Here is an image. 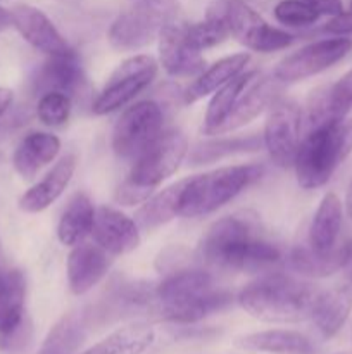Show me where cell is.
<instances>
[{"label":"cell","mask_w":352,"mask_h":354,"mask_svg":"<svg viewBox=\"0 0 352 354\" xmlns=\"http://www.w3.org/2000/svg\"><path fill=\"white\" fill-rule=\"evenodd\" d=\"M275 17L286 26L302 28L316 23L320 14L306 0H282L276 3Z\"/></svg>","instance_id":"35"},{"label":"cell","mask_w":352,"mask_h":354,"mask_svg":"<svg viewBox=\"0 0 352 354\" xmlns=\"http://www.w3.org/2000/svg\"><path fill=\"white\" fill-rule=\"evenodd\" d=\"M95 209L86 194H76L69 201L57 227V237L64 245H78L92 234Z\"/></svg>","instance_id":"28"},{"label":"cell","mask_w":352,"mask_h":354,"mask_svg":"<svg viewBox=\"0 0 352 354\" xmlns=\"http://www.w3.org/2000/svg\"><path fill=\"white\" fill-rule=\"evenodd\" d=\"M262 144H264V142H262V138L257 137V135L206 142V144H199L193 149L192 154H190V161H192V165H206V162H213L216 161V159L224 158V156L257 151Z\"/></svg>","instance_id":"32"},{"label":"cell","mask_w":352,"mask_h":354,"mask_svg":"<svg viewBox=\"0 0 352 354\" xmlns=\"http://www.w3.org/2000/svg\"><path fill=\"white\" fill-rule=\"evenodd\" d=\"M302 131V111L295 102H278L271 107L264 124V142L273 162L282 168L293 166Z\"/></svg>","instance_id":"12"},{"label":"cell","mask_w":352,"mask_h":354,"mask_svg":"<svg viewBox=\"0 0 352 354\" xmlns=\"http://www.w3.org/2000/svg\"><path fill=\"white\" fill-rule=\"evenodd\" d=\"M342 232V203L333 192L326 194L314 213L307 244L316 252L326 254L338 248Z\"/></svg>","instance_id":"22"},{"label":"cell","mask_w":352,"mask_h":354,"mask_svg":"<svg viewBox=\"0 0 352 354\" xmlns=\"http://www.w3.org/2000/svg\"><path fill=\"white\" fill-rule=\"evenodd\" d=\"M247 351L269 354H314V344L309 337L293 330H264L248 334L238 341Z\"/></svg>","instance_id":"25"},{"label":"cell","mask_w":352,"mask_h":354,"mask_svg":"<svg viewBox=\"0 0 352 354\" xmlns=\"http://www.w3.org/2000/svg\"><path fill=\"white\" fill-rule=\"evenodd\" d=\"M345 242L338 245L335 251L321 254L316 252L309 244H300L292 249L289 256L290 268L297 272L299 275L313 277V279H323L330 277L333 273L340 272L342 263H344Z\"/></svg>","instance_id":"29"},{"label":"cell","mask_w":352,"mask_h":354,"mask_svg":"<svg viewBox=\"0 0 352 354\" xmlns=\"http://www.w3.org/2000/svg\"><path fill=\"white\" fill-rule=\"evenodd\" d=\"M320 290L311 283L282 273H269L245 286L238 294L240 306L261 322L297 324L311 318Z\"/></svg>","instance_id":"3"},{"label":"cell","mask_w":352,"mask_h":354,"mask_svg":"<svg viewBox=\"0 0 352 354\" xmlns=\"http://www.w3.org/2000/svg\"><path fill=\"white\" fill-rule=\"evenodd\" d=\"M345 206H347V214L352 221V182L347 189V199H345Z\"/></svg>","instance_id":"41"},{"label":"cell","mask_w":352,"mask_h":354,"mask_svg":"<svg viewBox=\"0 0 352 354\" xmlns=\"http://www.w3.org/2000/svg\"><path fill=\"white\" fill-rule=\"evenodd\" d=\"M155 332L147 324H131L117 328L83 354H144L154 344Z\"/></svg>","instance_id":"27"},{"label":"cell","mask_w":352,"mask_h":354,"mask_svg":"<svg viewBox=\"0 0 352 354\" xmlns=\"http://www.w3.org/2000/svg\"><path fill=\"white\" fill-rule=\"evenodd\" d=\"M10 24H12V16H10L9 10L3 9V7H0V31L7 30Z\"/></svg>","instance_id":"40"},{"label":"cell","mask_w":352,"mask_h":354,"mask_svg":"<svg viewBox=\"0 0 352 354\" xmlns=\"http://www.w3.org/2000/svg\"><path fill=\"white\" fill-rule=\"evenodd\" d=\"M276 82H278L276 78H261L259 75H255L248 82V85L245 86L244 92L238 95L237 102L231 107L228 118L217 127L214 135L238 130L244 124L251 123L255 116H259L273 102V99H275V93L278 90Z\"/></svg>","instance_id":"16"},{"label":"cell","mask_w":352,"mask_h":354,"mask_svg":"<svg viewBox=\"0 0 352 354\" xmlns=\"http://www.w3.org/2000/svg\"><path fill=\"white\" fill-rule=\"evenodd\" d=\"M199 256L209 268L245 273L264 272L282 259L280 249L240 216H228L211 225L199 244Z\"/></svg>","instance_id":"1"},{"label":"cell","mask_w":352,"mask_h":354,"mask_svg":"<svg viewBox=\"0 0 352 354\" xmlns=\"http://www.w3.org/2000/svg\"><path fill=\"white\" fill-rule=\"evenodd\" d=\"M186 178L173 183L168 189L161 190L155 196L148 197L144 206L137 211L135 223L140 230H154L161 225L169 223L173 218L179 216V207H182L183 192H185Z\"/></svg>","instance_id":"24"},{"label":"cell","mask_w":352,"mask_h":354,"mask_svg":"<svg viewBox=\"0 0 352 354\" xmlns=\"http://www.w3.org/2000/svg\"><path fill=\"white\" fill-rule=\"evenodd\" d=\"M186 151L188 142L182 131L169 130L161 133V137L133 162L130 175L116 192L117 203L124 206L145 203L152 192L178 169Z\"/></svg>","instance_id":"5"},{"label":"cell","mask_w":352,"mask_h":354,"mask_svg":"<svg viewBox=\"0 0 352 354\" xmlns=\"http://www.w3.org/2000/svg\"><path fill=\"white\" fill-rule=\"evenodd\" d=\"M10 16H12V26L37 50L48 55L64 54L69 50L68 44L54 23L37 7L16 6L10 10Z\"/></svg>","instance_id":"15"},{"label":"cell","mask_w":352,"mask_h":354,"mask_svg":"<svg viewBox=\"0 0 352 354\" xmlns=\"http://www.w3.org/2000/svg\"><path fill=\"white\" fill-rule=\"evenodd\" d=\"M10 104H12V92H10L9 88L0 86V118L6 114V111L9 109Z\"/></svg>","instance_id":"39"},{"label":"cell","mask_w":352,"mask_h":354,"mask_svg":"<svg viewBox=\"0 0 352 354\" xmlns=\"http://www.w3.org/2000/svg\"><path fill=\"white\" fill-rule=\"evenodd\" d=\"M320 16H340L344 14V3L342 0H306Z\"/></svg>","instance_id":"37"},{"label":"cell","mask_w":352,"mask_h":354,"mask_svg":"<svg viewBox=\"0 0 352 354\" xmlns=\"http://www.w3.org/2000/svg\"><path fill=\"white\" fill-rule=\"evenodd\" d=\"M38 120L47 127H62L71 114V97L61 92H47L37 107Z\"/></svg>","instance_id":"34"},{"label":"cell","mask_w":352,"mask_h":354,"mask_svg":"<svg viewBox=\"0 0 352 354\" xmlns=\"http://www.w3.org/2000/svg\"><path fill=\"white\" fill-rule=\"evenodd\" d=\"M92 235L97 245L110 254H126L140 244V228L131 218L114 207L95 209Z\"/></svg>","instance_id":"13"},{"label":"cell","mask_w":352,"mask_h":354,"mask_svg":"<svg viewBox=\"0 0 352 354\" xmlns=\"http://www.w3.org/2000/svg\"><path fill=\"white\" fill-rule=\"evenodd\" d=\"M255 75H257L255 71L240 73V75L235 76L233 80H230L226 85H223L219 90H217V93L211 99L209 106H207L206 120H204V128H202L204 133L214 135V131L217 130V127H219V124L228 118L231 107H233L235 102H237L238 95L244 92L245 86L248 85V82H251Z\"/></svg>","instance_id":"30"},{"label":"cell","mask_w":352,"mask_h":354,"mask_svg":"<svg viewBox=\"0 0 352 354\" xmlns=\"http://www.w3.org/2000/svg\"><path fill=\"white\" fill-rule=\"evenodd\" d=\"M351 10H352V2H351Z\"/></svg>","instance_id":"43"},{"label":"cell","mask_w":352,"mask_h":354,"mask_svg":"<svg viewBox=\"0 0 352 354\" xmlns=\"http://www.w3.org/2000/svg\"><path fill=\"white\" fill-rule=\"evenodd\" d=\"M76 169L75 156H66L48 171L37 185L31 187L19 199V207L26 213H40L62 196Z\"/></svg>","instance_id":"20"},{"label":"cell","mask_w":352,"mask_h":354,"mask_svg":"<svg viewBox=\"0 0 352 354\" xmlns=\"http://www.w3.org/2000/svg\"><path fill=\"white\" fill-rule=\"evenodd\" d=\"M352 50V40L345 37L326 38L299 48L276 64L275 78L283 83H295L331 68Z\"/></svg>","instance_id":"11"},{"label":"cell","mask_w":352,"mask_h":354,"mask_svg":"<svg viewBox=\"0 0 352 354\" xmlns=\"http://www.w3.org/2000/svg\"><path fill=\"white\" fill-rule=\"evenodd\" d=\"M85 339V318L81 315H68L62 318L41 344L38 354H72Z\"/></svg>","instance_id":"31"},{"label":"cell","mask_w":352,"mask_h":354,"mask_svg":"<svg viewBox=\"0 0 352 354\" xmlns=\"http://www.w3.org/2000/svg\"><path fill=\"white\" fill-rule=\"evenodd\" d=\"M257 165L226 166L186 178L179 216L197 218L219 209L262 175Z\"/></svg>","instance_id":"6"},{"label":"cell","mask_w":352,"mask_h":354,"mask_svg":"<svg viewBox=\"0 0 352 354\" xmlns=\"http://www.w3.org/2000/svg\"><path fill=\"white\" fill-rule=\"evenodd\" d=\"M162 133V111L152 100H141L128 107L113 131L114 154L123 161L135 162L145 149Z\"/></svg>","instance_id":"9"},{"label":"cell","mask_w":352,"mask_h":354,"mask_svg":"<svg viewBox=\"0 0 352 354\" xmlns=\"http://www.w3.org/2000/svg\"><path fill=\"white\" fill-rule=\"evenodd\" d=\"M328 97L338 120H345L352 109V69L345 73L337 83L328 85Z\"/></svg>","instance_id":"36"},{"label":"cell","mask_w":352,"mask_h":354,"mask_svg":"<svg viewBox=\"0 0 352 354\" xmlns=\"http://www.w3.org/2000/svg\"><path fill=\"white\" fill-rule=\"evenodd\" d=\"M159 59L171 76H193L204 68L199 48L190 44L186 24L171 23L159 35Z\"/></svg>","instance_id":"14"},{"label":"cell","mask_w":352,"mask_h":354,"mask_svg":"<svg viewBox=\"0 0 352 354\" xmlns=\"http://www.w3.org/2000/svg\"><path fill=\"white\" fill-rule=\"evenodd\" d=\"M352 152V120L324 124L307 131L297 149V182L304 189L323 187Z\"/></svg>","instance_id":"4"},{"label":"cell","mask_w":352,"mask_h":354,"mask_svg":"<svg viewBox=\"0 0 352 354\" xmlns=\"http://www.w3.org/2000/svg\"><path fill=\"white\" fill-rule=\"evenodd\" d=\"M352 310V287L340 283L317 294L311 318L323 337H333L347 322Z\"/></svg>","instance_id":"19"},{"label":"cell","mask_w":352,"mask_h":354,"mask_svg":"<svg viewBox=\"0 0 352 354\" xmlns=\"http://www.w3.org/2000/svg\"><path fill=\"white\" fill-rule=\"evenodd\" d=\"M83 83V68L78 55L69 48L64 54L50 55L35 76V90L40 95L61 92L72 95Z\"/></svg>","instance_id":"17"},{"label":"cell","mask_w":352,"mask_h":354,"mask_svg":"<svg viewBox=\"0 0 352 354\" xmlns=\"http://www.w3.org/2000/svg\"><path fill=\"white\" fill-rule=\"evenodd\" d=\"M207 12L219 16L231 37L255 52H273L289 47L293 37L286 31L269 26L244 0H214Z\"/></svg>","instance_id":"8"},{"label":"cell","mask_w":352,"mask_h":354,"mask_svg":"<svg viewBox=\"0 0 352 354\" xmlns=\"http://www.w3.org/2000/svg\"><path fill=\"white\" fill-rule=\"evenodd\" d=\"M157 75V62L150 55H133L126 59L109 76L93 102V113L109 114L126 106L138 93L144 92Z\"/></svg>","instance_id":"10"},{"label":"cell","mask_w":352,"mask_h":354,"mask_svg":"<svg viewBox=\"0 0 352 354\" xmlns=\"http://www.w3.org/2000/svg\"><path fill=\"white\" fill-rule=\"evenodd\" d=\"M338 354H349V353H338Z\"/></svg>","instance_id":"42"},{"label":"cell","mask_w":352,"mask_h":354,"mask_svg":"<svg viewBox=\"0 0 352 354\" xmlns=\"http://www.w3.org/2000/svg\"><path fill=\"white\" fill-rule=\"evenodd\" d=\"M248 59H251V55L242 52V54L228 55V57H223L217 62H214L207 71H204L202 75L185 90V102L193 104L197 102V100L202 99V97L213 93L214 90H219L221 86L226 85L230 80H233L235 76H238L244 71Z\"/></svg>","instance_id":"26"},{"label":"cell","mask_w":352,"mask_h":354,"mask_svg":"<svg viewBox=\"0 0 352 354\" xmlns=\"http://www.w3.org/2000/svg\"><path fill=\"white\" fill-rule=\"evenodd\" d=\"M342 275H344V283L352 287V239L345 241V252H344V263L340 268Z\"/></svg>","instance_id":"38"},{"label":"cell","mask_w":352,"mask_h":354,"mask_svg":"<svg viewBox=\"0 0 352 354\" xmlns=\"http://www.w3.org/2000/svg\"><path fill=\"white\" fill-rule=\"evenodd\" d=\"M109 270V258L100 245L78 244L68 258L69 289L76 296L88 292Z\"/></svg>","instance_id":"18"},{"label":"cell","mask_w":352,"mask_h":354,"mask_svg":"<svg viewBox=\"0 0 352 354\" xmlns=\"http://www.w3.org/2000/svg\"><path fill=\"white\" fill-rule=\"evenodd\" d=\"M26 282L19 270L0 272V337L10 335L24 324Z\"/></svg>","instance_id":"23"},{"label":"cell","mask_w":352,"mask_h":354,"mask_svg":"<svg viewBox=\"0 0 352 354\" xmlns=\"http://www.w3.org/2000/svg\"><path fill=\"white\" fill-rule=\"evenodd\" d=\"M61 151V140L52 133L33 131L26 135L16 147L12 156L14 169L23 178L30 180L41 168L54 161Z\"/></svg>","instance_id":"21"},{"label":"cell","mask_w":352,"mask_h":354,"mask_svg":"<svg viewBox=\"0 0 352 354\" xmlns=\"http://www.w3.org/2000/svg\"><path fill=\"white\" fill-rule=\"evenodd\" d=\"M154 310L173 324H195L231 303L228 290L217 289L211 273L179 270L166 277L154 290Z\"/></svg>","instance_id":"2"},{"label":"cell","mask_w":352,"mask_h":354,"mask_svg":"<svg viewBox=\"0 0 352 354\" xmlns=\"http://www.w3.org/2000/svg\"><path fill=\"white\" fill-rule=\"evenodd\" d=\"M186 37L190 44L200 52L214 47L230 37L226 24L219 16L213 12H206V19L195 24H186Z\"/></svg>","instance_id":"33"},{"label":"cell","mask_w":352,"mask_h":354,"mask_svg":"<svg viewBox=\"0 0 352 354\" xmlns=\"http://www.w3.org/2000/svg\"><path fill=\"white\" fill-rule=\"evenodd\" d=\"M179 14L178 0H138L116 17L109 41L117 50H137L159 38Z\"/></svg>","instance_id":"7"}]
</instances>
